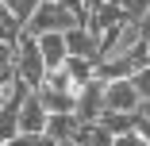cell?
<instances>
[{
  "label": "cell",
  "mask_w": 150,
  "mask_h": 146,
  "mask_svg": "<svg viewBox=\"0 0 150 146\" xmlns=\"http://www.w3.org/2000/svg\"><path fill=\"white\" fill-rule=\"evenodd\" d=\"M69 27H81V23L73 19V12L62 4V0H39V8L27 16V23H23V35L39 39L46 31H69Z\"/></svg>",
  "instance_id": "cell-1"
},
{
  "label": "cell",
  "mask_w": 150,
  "mask_h": 146,
  "mask_svg": "<svg viewBox=\"0 0 150 146\" xmlns=\"http://www.w3.org/2000/svg\"><path fill=\"white\" fill-rule=\"evenodd\" d=\"M12 73L19 81H27L31 89H39L42 77H46V66H42V54H39V42L31 35H19L16 39V58H12Z\"/></svg>",
  "instance_id": "cell-2"
},
{
  "label": "cell",
  "mask_w": 150,
  "mask_h": 146,
  "mask_svg": "<svg viewBox=\"0 0 150 146\" xmlns=\"http://www.w3.org/2000/svg\"><path fill=\"white\" fill-rule=\"evenodd\" d=\"M100 100H104V111H135L139 92H135L131 77H119V81H104L100 85Z\"/></svg>",
  "instance_id": "cell-3"
},
{
  "label": "cell",
  "mask_w": 150,
  "mask_h": 146,
  "mask_svg": "<svg viewBox=\"0 0 150 146\" xmlns=\"http://www.w3.org/2000/svg\"><path fill=\"white\" fill-rule=\"evenodd\" d=\"M16 123H19V131H27V135H42V127H46V111H42L35 89L23 96V104H19V111H16Z\"/></svg>",
  "instance_id": "cell-4"
},
{
  "label": "cell",
  "mask_w": 150,
  "mask_h": 146,
  "mask_svg": "<svg viewBox=\"0 0 150 146\" xmlns=\"http://www.w3.org/2000/svg\"><path fill=\"white\" fill-rule=\"evenodd\" d=\"M100 111H104V100H100V81H93L88 89L73 100V115H77V123H96L100 119Z\"/></svg>",
  "instance_id": "cell-5"
},
{
  "label": "cell",
  "mask_w": 150,
  "mask_h": 146,
  "mask_svg": "<svg viewBox=\"0 0 150 146\" xmlns=\"http://www.w3.org/2000/svg\"><path fill=\"white\" fill-rule=\"evenodd\" d=\"M66 35V54L69 58H88V62H96V35L88 31V27H69Z\"/></svg>",
  "instance_id": "cell-6"
},
{
  "label": "cell",
  "mask_w": 150,
  "mask_h": 146,
  "mask_svg": "<svg viewBox=\"0 0 150 146\" xmlns=\"http://www.w3.org/2000/svg\"><path fill=\"white\" fill-rule=\"evenodd\" d=\"M35 42H39V54H42V66H46V69H58V66L69 58V54H66V35H62V31H46V35H39Z\"/></svg>",
  "instance_id": "cell-7"
},
{
  "label": "cell",
  "mask_w": 150,
  "mask_h": 146,
  "mask_svg": "<svg viewBox=\"0 0 150 146\" xmlns=\"http://www.w3.org/2000/svg\"><path fill=\"white\" fill-rule=\"evenodd\" d=\"M73 131H77V115H73V111L46 115V127H42V135H46L50 142H66V138H73Z\"/></svg>",
  "instance_id": "cell-8"
},
{
  "label": "cell",
  "mask_w": 150,
  "mask_h": 146,
  "mask_svg": "<svg viewBox=\"0 0 150 146\" xmlns=\"http://www.w3.org/2000/svg\"><path fill=\"white\" fill-rule=\"evenodd\" d=\"M112 138L115 135H127V131H135V111H100V119H96Z\"/></svg>",
  "instance_id": "cell-9"
},
{
  "label": "cell",
  "mask_w": 150,
  "mask_h": 146,
  "mask_svg": "<svg viewBox=\"0 0 150 146\" xmlns=\"http://www.w3.org/2000/svg\"><path fill=\"white\" fill-rule=\"evenodd\" d=\"M73 142H77V146H112V135H108L100 123H77Z\"/></svg>",
  "instance_id": "cell-10"
},
{
  "label": "cell",
  "mask_w": 150,
  "mask_h": 146,
  "mask_svg": "<svg viewBox=\"0 0 150 146\" xmlns=\"http://www.w3.org/2000/svg\"><path fill=\"white\" fill-rule=\"evenodd\" d=\"M4 146H54V142H50L46 135H27V131H19V135H16V138H8Z\"/></svg>",
  "instance_id": "cell-11"
},
{
  "label": "cell",
  "mask_w": 150,
  "mask_h": 146,
  "mask_svg": "<svg viewBox=\"0 0 150 146\" xmlns=\"http://www.w3.org/2000/svg\"><path fill=\"white\" fill-rule=\"evenodd\" d=\"M119 8H123V16H127V19L135 23V19H139V16H142V12L150 8V0H119Z\"/></svg>",
  "instance_id": "cell-12"
},
{
  "label": "cell",
  "mask_w": 150,
  "mask_h": 146,
  "mask_svg": "<svg viewBox=\"0 0 150 146\" xmlns=\"http://www.w3.org/2000/svg\"><path fill=\"white\" fill-rule=\"evenodd\" d=\"M12 58H16V42H4V39H0V73L12 69Z\"/></svg>",
  "instance_id": "cell-13"
},
{
  "label": "cell",
  "mask_w": 150,
  "mask_h": 146,
  "mask_svg": "<svg viewBox=\"0 0 150 146\" xmlns=\"http://www.w3.org/2000/svg\"><path fill=\"white\" fill-rule=\"evenodd\" d=\"M112 146H150V142H146V138H139L135 131H127V135H115V138H112Z\"/></svg>",
  "instance_id": "cell-14"
},
{
  "label": "cell",
  "mask_w": 150,
  "mask_h": 146,
  "mask_svg": "<svg viewBox=\"0 0 150 146\" xmlns=\"http://www.w3.org/2000/svg\"><path fill=\"white\" fill-rule=\"evenodd\" d=\"M135 27H139V35H142V42H146V39H150V8L135 19Z\"/></svg>",
  "instance_id": "cell-15"
},
{
  "label": "cell",
  "mask_w": 150,
  "mask_h": 146,
  "mask_svg": "<svg viewBox=\"0 0 150 146\" xmlns=\"http://www.w3.org/2000/svg\"><path fill=\"white\" fill-rule=\"evenodd\" d=\"M135 135L150 142V119H139V115H135Z\"/></svg>",
  "instance_id": "cell-16"
},
{
  "label": "cell",
  "mask_w": 150,
  "mask_h": 146,
  "mask_svg": "<svg viewBox=\"0 0 150 146\" xmlns=\"http://www.w3.org/2000/svg\"><path fill=\"white\" fill-rule=\"evenodd\" d=\"M8 81H12V69L0 73V104H4V96H8Z\"/></svg>",
  "instance_id": "cell-17"
},
{
  "label": "cell",
  "mask_w": 150,
  "mask_h": 146,
  "mask_svg": "<svg viewBox=\"0 0 150 146\" xmlns=\"http://www.w3.org/2000/svg\"><path fill=\"white\" fill-rule=\"evenodd\" d=\"M54 146H77V142H73V138H66V142H54Z\"/></svg>",
  "instance_id": "cell-18"
},
{
  "label": "cell",
  "mask_w": 150,
  "mask_h": 146,
  "mask_svg": "<svg viewBox=\"0 0 150 146\" xmlns=\"http://www.w3.org/2000/svg\"><path fill=\"white\" fill-rule=\"evenodd\" d=\"M146 66H150V39H146Z\"/></svg>",
  "instance_id": "cell-19"
}]
</instances>
